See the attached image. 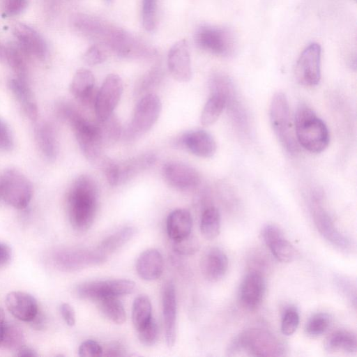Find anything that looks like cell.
<instances>
[{"instance_id":"1","label":"cell","mask_w":357,"mask_h":357,"mask_svg":"<svg viewBox=\"0 0 357 357\" xmlns=\"http://www.w3.org/2000/svg\"><path fill=\"white\" fill-rule=\"evenodd\" d=\"M70 23L76 31L105 44L120 56L143 59L155 54L153 49L139 39L92 16L76 13Z\"/></svg>"},{"instance_id":"2","label":"cell","mask_w":357,"mask_h":357,"mask_svg":"<svg viewBox=\"0 0 357 357\" xmlns=\"http://www.w3.org/2000/svg\"><path fill=\"white\" fill-rule=\"evenodd\" d=\"M98 187L88 175H81L72 183L67 194V211L72 227L80 232L92 225L98 208Z\"/></svg>"},{"instance_id":"3","label":"cell","mask_w":357,"mask_h":357,"mask_svg":"<svg viewBox=\"0 0 357 357\" xmlns=\"http://www.w3.org/2000/svg\"><path fill=\"white\" fill-rule=\"evenodd\" d=\"M57 112L60 117L70 125L85 158L91 162L100 160L105 146L98 123L89 121L68 102H59Z\"/></svg>"},{"instance_id":"4","label":"cell","mask_w":357,"mask_h":357,"mask_svg":"<svg viewBox=\"0 0 357 357\" xmlns=\"http://www.w3.org/2000/svg\"><path fill=\"white\" fill-rule=\"evenodd\" d=\"M295 135L299 145L310 152L319 153L328 146V128L314 110L305 104L296 109L294 117Z\"/></svg>"},{"instance_id":"5","label":"cell","mask_w":357,"mask_h":357,"mask_svg":"<svg viewBox=\"0 0 357 357\" xmlns=\"http://www.w3.org/2000/svg\"><path fill=\"white\" fill-rule=\"evenodd\" d=\"M285 351L283 344L271 333L250 328L239 334L229 346L231 356H280Z\"/></svg>"},{"instance_id":"6","label":"cell","mask_w":357,"mask_h":357,"mask_svg":"<svg viewBox=\"0 0 357 357\" xmlns=\"http://www.w3.org/2000/svg\"><path fill=\"white\" fill-rule=\"evenodd\" d=\"M269 119L271 127L282 146L291 154L298 151L293 130L289 102L282 92L275 93L271 102Z\"/></svg>"},{"instance_id":"7","label":"cell","mask_w":357,"mask_h":357,"mask_svg":"<svg viewBox=\"0 0 357 357\" xmlns=\"http://www.w3.org/2000/svg\"><path fill=\"white\" fill-rule=\"evenodd\" d=\"M162 110L160 98L149 93L137 102L130 123L124 131V138L132 142L147 132L157 121Z\"/></svg>"},{"instance_id":"8","label":"cell","mask_w":357,"mask_h":357,"mask_svg":"<svg viewBox=\"0 0 357 357\" xmlns=\"http://www.w3.org/2000/svg\"><path fill=\"white\" fill-rule=\"evenodd\" d=\"M156 160L157 157L153 153H146L122 162L107 159L102 165L108 183L118 186L151 167Z\"/></svg>"},{"instance_id":"9","label":"cell","mask_w":357,"mask_h":357,"mask_svg":"<svg viewBox=\"0 0 357 357\" xmlns=\"http://www.w3.org/2000/svg\"><path fill=\"white\" fill-rule=\"evenodd\" d=\"M106 255L100 250L79 248H62L54 250L51 261L54 267L63 272H75L87 266L106 261Z\"/></svg>"},{"instance_id":"10","label":"cell","mask_w":357,"mask_h":357,"mask_svg":"<svg viewBox=\"0 0 357 357\" xmlns=\"http://www.w3.org/2000/svg\"><path fill=\"white\" fill-rule=\"evenodd\" d=\"M1 181L2 199L15 208H25L33 195L29 179L20 171L8 168L1 176Z\"/></svg>"},{"instance_id":"11","label":"cell","mask_w":357,"mask_h":357,"mask_svg":"<svg viewBox=\"0 0 357 357\" xmlns=\"http://www.w3.org/2000/svg\"><path fill=\"white\" fill-rule=\"evenodd\" d=\"M135 283L127 279L93 280L79 284L75 289V294L80 299L94 302L104 297H119L131 294Z\"/></svg>"},{"instance_id":"12","label":"cell","mask_w":357,"mask_h":357,"mask_svg":"<svg viewBox=\"0 0 357 357\" xmlns=\"http://www.w3.org/2000/svg\"><path fill=\"white\" fill-rule=\"evenodd\" d=\"M195 38L200 49L215 55L229 56L235 50L234 37L226 28L202 25L197 29Z\"/></svg>"},{"instance_id":"13","label":"cell","mask_w":357,"mask_h":357,"mask_svg":"<svg viewBox=\"0 0 357 357\" xmlns=\"http://www.w3.org/2000/svg\"><path fill=\"white\" fill-rule=\"evenodd\" d=\"M123 90V81L118 75L109 74L98 89L94 109L98 121H103L114 114Z\"/></svg>"},{"instance_id":"14","label":"cell","mask_w":357,"mask_h":357,"mask_svg":"<svg viewBox=\"0 0 357 357\" xmlns=\"http://www.w3.org/2000/svg\"><path fill=\"white\" fill-rule=\"evenodd\" d=\"M321 53L319 44L309 45L301 54L296 62L295 75L297 81L305 86H314L321 79Z\"/></svg>"},{"instance_id":"15","label":"cell","mask_w":357,"mask_h":357,"mask_svg":"<svg viewBox=\"0 0 357 357\" xmlns=\"http://www.w3.org/2000/svg\"><path fill=\"white\" fill-rule=\"evenodd\" d=\"M162 175L169 185L181 191L195 190L201 183L199 172L192 166L180 162L164 165Z\"/></svg>"},{"instance_id":"16","label":"cell","mask_w":357,"mask_h":357,"mask_svg":"<svg viewBox=\"0 0 357 357\" xmlns=\"http://www.w3.org/2000/svg\"><path fill=\"white\" fill-rule=\"evenodd\" d=\"M176 146L187 150L200 158H211L216 151V143L213 136L204 130L185 132L176 137Z\"/></svg>"},{"instance_id":"17","label":"cell","mask_w":357,"mask_h":357,"mask_svg":"<svg viewBox=\"0 0 357 357\" xmlns=\"http://www.w3.org/2000/svg\"><path fill=\"white\" fill-rule=\"evenodd\" d=\"M167 66L172 77L180 82H189L192 77L191 61L188 43L181 40L169 49Z\"/></svg>"},{"instance_id":"18","label":"cell","mask_w":357,"mask_h":357,"mask_svg":"<svg viewBox=\"0 0 357 357\" xmlns=\"http://www.w3.org/2000/svg\"><path fill=\"white\" fill-rule=\"evenodd\" d=\"M266 291L265 279L259 271H252L243 279L239 289V300L248 310H255L261 303Z\"/></svg>"},{"instance_id":"19","label":"cell","mask_w":357,"mask_h":357,"mask_svg":"<svg viewBox=\"0 0 357 357\" xmlns=\"http://www.w3.org/2000/svg\"><path fill=\"white\" fill-rule=\"evenodd\" d=\"M262 238L274 257L281 262H290L296 257V251L285 238L282 231L273 224L266 225L261 231Z\"/></svg>"},{"instance_id":"20","label":"cell","mask_w":357,"mask_h":357,"mask_svg":"<svg viewBox=\"0 0 357 357\" xmlns=\"http://www.w3.org/2000/svg\"><path fill=\"white\" fill-rule=\"evenodd\" d=\"M12 31L18 44L27 54L40 60L45 59L47 54V45L35 29L25 24L15 22L13 25Z\"/></svg>"},{"instance_id":"21","label":"cell","mask_w":357,"mask_h":357,"mask_svg":"<svg viewBox=\"0 0 357 357\" xmlns=\"http://www.w3.org/2000/svg\"><path fill=\"white\" fill-rule=\"evenodd\" d=\"M162 303L165 341L167 347H172L175 343L176 336V295L174 284L171 280L164 285Z\"/></svg>"},{"instance_id":"22","label":"cell","mask_w":357,"mask_h":357,"mask_svg":"<svg viewBox=\"0 0 357 357\" xmlns=\"http://www.w3.org/2000/svg\"><path fill=\"white\" fill-rule=\"evenodd\" d=\"M6 305L15 318L26 322H30L39 310L37 301L32 295L19 291L7 294Z\"/></svg>"},{"instance_id":"23","label":"cell","mask_w":357,"mask_h":357,"mask_svg":"<svg viewBox=\"0 0 357 357\" xmlns=\"http://www.w3.org/2000/svg\"><path fill=\"white\" fill-rule=\"evenodd\" d=\"M200 267L202 273L206 280L213 282L219 281L227 271V256L221 249L211 248L203 255Z\"/></svg>"},{"instance_id":"24","label":"cell","mask_w":357,"mask_h":357,"mask_svg":"<svg viewBox=\"0 0 357 357\" xmlns=\"http://www.w3.org/2000/svg\"><path fill=\"white\" fill-rule=\"evenodd\" d=\"M94 91L95 77L93 73L86 68L77 70L70 84V92L73 96L82 105H89L93 100L94 102Z\"/></svg>"},{"instance_id":"25","label":"cell","mask_w":357,"mask_h":357,"mask_svg":"<svg viewBox=\"0 0 357 357\" xmlns=\"http://www.w3.org/2000/svg\"><path fill=\"white\" fill-rule=\"evenodd\" d=\"M135 268L142 279L146 281L157 280L161 276L164 269L161 253L154 248L144 250L139 255Z\"/></svg>"},{"instance_id":"26","label":"cell","mask_w":357,"mask_h":357,"mask_svg":"<svg viewBox=\"0 0 357 357\" xmlns=\"http://www.w3.org/2000/svg\"><path fill=\"white\" fill-rule=\"evenodd\" d=\"M8 88L16 98L25 114L31 120L38 117V106L27 81L19 77L8 81Z\"/></svg>"},{"instance_id":"27","label":"cell","mask_w":357,"mask_h":357,"mask_svg":"<svg viewBox=\"0 0 357 357\" xmlns=\"http://www.w3.org/2000/svg\"><path fill=\"white\" fill-rule=\"evenodd\" d=\"M314 220L320 233L335 246L341 249L349 247V239L335 227L330 216L322 208H314Z\"/></svg>"},{"instance_id":"28","label":"cell","mask_w":357,"mask_h":357,"mask_svg":"<svg viewBox=\"0 0 357 357\" xmlns=\"http://www.w3.org/2000/svg\"><path fill=\"white\" fill-rule=\"evenodd\" d=\"M166 227L167 234L173 241L190 235L192 227L191 213L184 208L174 210L167 216Z\"/></svg>"},{"instance_id":"29","label":"cell","mask_w":357,"mask_h":357,"mask_svg":"<svg viewBox=\"0 0 357 357\" xmlns=\"http://www.w3.org/2000/svg\"><path fill=\"white\" fill-rule=\"evenodd\" d=\"M35 138L41 153L49 160H54L59 153V143L52 125L39 123L35 129Z\"/></svg>"},{"instance_id":"30","label":"cell","mask_w":357,"mask_h":357,"mask_svg":"<svg viewBox=\"0 0 357 357\" xmlns=\"http://www.w3.org/2000/svg\"><path fill=\"white\" fill-rule=\"evenodd\" d=\"M325 347L328 351L355 353L357 350L356 336L355 333L348 330H337L327 337Z\"/></svg>"},{"instance_id":"31","label":"cell","mask_w":357,"mask_h":357,"mask_svg":"<svg viewBox=\"0 0 357 357\" xmlns=\"http://www.w3.org/2000/svg\"><path fill=\"white\" fill-rule=\"evenodd\" d=\"M26 54H28L19 44H10L4 47V60L14 71L17 77L25 80L27 77Z\"/></svg>"},{"instance_id":"32","label":"cell","mask_w":357,"mask_h":357,"mask_svg":"<svg viewBox=\"0 0 357 357\" xmlns=\"http://www.w3.org/2000/svg\"><path fill=\"white\" fill-rule=\"evenodd\" d=\"M136 233V227L133 226L123 227L104 238L98 250L105 255L112 253L130 241Z\"/></svg>"},{"instance_id":"33","label":"cell","mask_w":357,"mask_h":357,"mask_svg":"<svg viewBox=\"0 0 357 357\" xmlns=\"http://www.w3.org/2000/svg\"><path fill=\"white\" fill-rule=\"evenodd\" d=\"M221 218L219 211L213 206L204 208L200 220L202 234L208 240L216 238L220 231Z\"/></svg>"},{"instance_id":"34","label":"cell","mask_w":357,"mask_h":357,"mask_svg":"<svg viewBox=\"0 0 357 357\" xmlns=\"http://www.w3.org/2000/svg\"><path fill=\"white\" fill-rule=\"evenodd\" d=\"M100 311L113 323L122 324L126 319L123 305L118 297H104L96 301Z\"/></svg>"},{"instance_id":"35","label":"cell","mask_w":357,"mask_h":357,"mask_svg":"<svg viewBox=\"0 0 357 357\" xmlns=\"http://www.w3.org/2000/svg\"><path fill=\"white\" fill-rule=\"evenodd\" d=\"M225 107V97L220 93H211L201 113V123L206 126L212 125L218 120Z\"/></svg>"},{"instance_id":"36","label":"cell","mask_w":357,"mask_h":357,"mask_svg":"<svg viewBox=\"0 0 357 357\" xmlns=\"http://www.w3.org/2000/svg\"><path fill=\"white\" fill-rule=\"evenodd\" d=\"M152 305L149 296L144 294L136 297L132 303V321L138 331L152 318Z\"/></svg>"},{"instance_id":"37","label":"cell","mask_w":357,"mask_h":357,"mask_svg":"<svg viewBox=\"0 0 357 357\" xmlns=\"http://www.w3.org/2000/svg\"><path fill=\"white\" fill-rule=\"evenodd\" d=\"M24 335L22 328L14 323H5L0 347L17 351L24 346Z\"/></svg>"},{"instance_id":"38","label":"cell","mask_w":357,"mask_h":357,"mask_svg":"<svg viewBox=\"0 0 357 357\" xmlns=\"http://www.w3.org/2000/svg\"><path fill=\"white\" fill-rule=\"evenodd\" d=\"M97 123L105 146L115 143L120 138L122 134L121 123L114 114Z\"/></svg>"},{"instance_id":"39","label":"cell","mask_w":357,"mask_h":357,"mask_svg":"<svg viewBox=\"0 0 357 357\" xmlns=\"http://www.w3.org/2000/svg\"><path fill=\"white\" fill-rule=\"evenodd\" d=\"M163 70L160 66H154L146 73L135 86L137 96L146 95L156 87L163 78Z\"/></svg>"},{"instance_id":"40","label":"cell","mask_w":357,"mask_h":357,"mask_svg":"<svg viewBox=\"0 0 357 357\" xmlns=\"http://www.w3.org/2000/svg\"><path fill=\"white\" fill-rule=\"evenodd\" d=\"M331 322V318L327 313H316L307 321L305 332L312 337L319 336L328 330Z\"/></svg>"},{"instance_id":"41","label":"cell","mask_w":357,"mask_h":357,"mask_svg":"<svg viewBox=\"0 0 357 357\" xmlns=\"http://www.w3.org/2000/svg\"><path fill=\"white\" fill-rule=\"evenodd\" d=\"M299 321L300 317L297 309L294 306H288L282 317V333L287 336L291 335L298 328Z\"/></svg>"},{"instance_id":"42","label":"cell","mask_w":357,"mask_h":357,"mask_svg":"<svg viewBox=\"0 0 357 357\" xmlns=\"http://www.w3.org/2000/svg\"><path fill=\"white\" fill-rule=\"evenodd\" d=\"M157 4L158 0H142V24L148 31H153L156 26Z\"/></svg>"},{"instance_id":"43","label":"cell","mask_w":357,"mask_h":357,"mask_svg":"<svg viewBox=\"0 0 357 357\" xmlns=\"http://www.w3.org/2000/svg\"><path fill=\"white\" fill-rule=\"evenodd\" d=\"M172 248L179 255L190 256L199 250V243L197 238L190 234L183 238L174 241Z\"/></svg>"},{"instance_id":"44","label":"cell","mask_w":357,"mask_h":357,"mask_svg":"<svg viewBox=\"0 0 357 357\" xmlns=\"http://www.w3.org/2000/svg\"><path fill=\"white\" fill-rule=\"evenodd\" d=\"M137 332L139 340L143 345L151 347L158 340V327L153 317Z\"/></svg>"},{"instance_id":"45","label":"cell","mask_w":357,"mask_h":357,"mask_svg":"<svg viewBox=\"0 0 357 357\" xmlns=\"http://www.w3.org/2000/svg\"><path fill=\"white\" fill-rule=\"evenodd\" d=\"M107 57L105 51L98 45H94L84 52L83 60L89 66H96L104 62Z\"/></svg>"},{"instance_id":"46","label":"cell","mask_w":357,"mask_h":357,"mask_svg":"<svg viewBox=\"0 0 357 357\" xmlns=\"http://www.w3.org/2000/svg\"><path fill=\"white\" fill-rule=\"evenodd\" d=\"M102 351L103 349L100 344L93 340L84 341L78 349L79 356L85 357L101 356Z\"/></svg>"},{"instance_id":"47","label":"cell","mask_w":357,"mask_h":357,"mask_svg":"<svg viewBox=\"0 0 357 357\" xmlns=\"http://www.w3.org/2000/svg\"><path fill=\"white\" fill-rule=\"evenodd\" d=\"M14 145V138L9 126L0 119V151H8Z\"/></svg>"},{"instance_id":"48","label":"cell","mask_w":357,"mask_h":357,"mask_svg":"<svg viewBox=\"0 0 357 357\" xmlns=\"http://www.w3.org/2000/svg\"><path fill=\"white\" fill-rule=\"evenodd\" d=\"M27 6L28 0H5L4 13L8 16H15L23 12Z\"/></svg>"},{"instance_id":"49","label":"cell","mask_w":357,"mask_h":357,"mask_svg":"<svg viewBox=\"0 0 357 357\" xmlns=\"http://www.w3.org/2000/svg\"><path fill=\"white\" fill-rule=\"evenodd\" d=\"M59 310L66 324L73 326L75 324V314L72 306L68 303H63L60 305Z\"/></svg>"},{"instance_id":"50","label":"cell","mask_w":357,"mask_h":357,"mask_svg":"<svg viewBox=\"0 0 357 357\" xmlns=\"http://www.w3.org/2000/svg\"><path fill=\"white\" fill-rule=\"evenodd\" d=\"M12 257L10 248L5 243H0V268L9 263Z\"/></svg>"},{"instance_id":"51","label":"cell","mask_w":357,"mask_h":357,"mask_svg":"<svg viewBox=\"0 0 357 357\" xmlns=\"http://www.w3.org/2000/svg\"><path fill=\"white\" fill-rule=\"evenodd\" d=\"M47 320L42 311L38 310L35 317L30 321L31 326L36 330H43L46 324Z\"/></svg>"},{"instance_id":"52","label":"cell","mask_w":357,"mask_h":357,"mask_svg":"<svg viewBox=\"0 0 357 357\" xmlns=\"http://www.w3.org/2000/svg\"><path fill=\"white\" fill-rule=\"evenodd\" d=\"M125 350L120 345L117 344H113L112 346H109L106 349L105 351L103 350L102 355L104 356H125Z\"/></svg>"},{"instance_id":"53","label":"cell","mask_w":357,"mask_h":357,"mask_svg":"<svg viewBox=\"0 0 357 357\" xmlns=\"http://www.w3.org/2000/svg\"><path fill=\"white\" fill-rule=\"evenodd\" d=\"M16 356L20 357H36L38 354L32 348L24 345L16 351Z\"/></svg>"},{"instance_id":"54","label":"cell","mask_w":357,"mask_h":357,"mask_svg":"<svg viewBox=\"0 0 357 357\" xmlns=\"http://www.w3.org/2000/svg\"><path fill=\"white\" fill-rule=\"evenodd\" d=\"M5 323V314L3 310L1 308H0V345Z\"/></svg>"},{"instance_id":"55","label":"cell","mask_w":357,"mask_h":357,"mask_svg":"<svg viewBox=\"0 0 357 357\" xmlns=\"http://www.w3.org/2000/svg\"><path fill=\"white\" fill-rule=\"evenodd\" d=\"M2 199V192H1V176H0V199Z\"/></svg>"},{"instance_id":"56","label":"cell","mask_w":357,"mask_h":357,"mask_svg":"<svg viewBox=\"0 0 357 357\" xmlns=\"http://www.w3.org/2000/svg\"><path fill=\"white\" fill-rule=\"evenodd\" d=\"M107 1H110L111 0H107Z\"/></svg>"}]
</instances>
